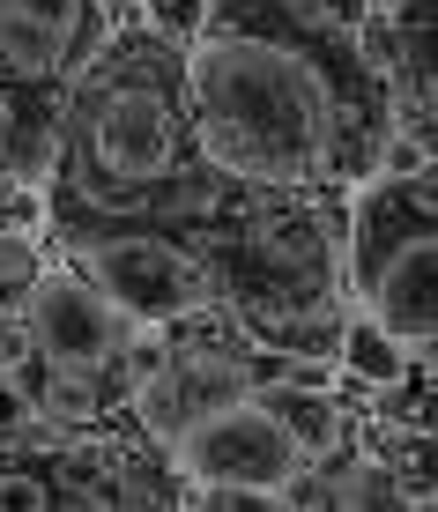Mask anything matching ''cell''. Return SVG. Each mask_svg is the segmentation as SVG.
Returning a JSON list of instances; mask_svg holds the SVG:
<instances>
[{
    "mask_svg": "<svg viewBox=\"0 0 438 512\" xmlns=\"http://www.w3.org/2000/svg\"><path fill=\"white\" fill-rule=\"evenodd\" d=\"M416 512H438V505H416Z\"/></svg>",
    "mask_w": 438,
    "mask_h": 512,
    "instance_id": "obj_24",
    "label": "cell"
},
{
    "mask_svg": "<svg viewBox=\"0 0 438 512\" xmlns=\"http://www.w3.org/2000/svg\"><path fill=\"white\" fill-rule=\"evenodd\" d=\"M349 282H357V312L387 327L409 357L438 349V238H401L387 253L357 260Z\"/></svg>",
    "mask_w": 438,
    "mask_h": 512,
    "instance_id": "obj_8",
    "label": "cell"
},
{
    "mask_svg": "<svg viewBox=\"0 0 438 512\" xmlns=\"http://www.w3.org/2000/svg\"><path fill=\"white\" fill-rule=\"evenodd\" d=\"M364 453L409 490V505H438V438L394 431V423H364Z\"/></svg>",
    "mask_w": 438,
    "mask_h": 512,
    "instance_id": "obj_11",
    "label": "cell"
},
{
    "mask_svg": "<svg viewBox=\"0 0 438 512\" xmlns=\"http://www.w3.org/2000/svg\"><path fill=\"white\" fill-rule=\"evenodd\" d=\"M416 364H431V372H438V349H431V357H416Z\"/></svg>",
    "mask_w": 438,
    "mask_h": 512,
    "instance_id": "obj_22",
    "label": "cell"
},
{
    "mask_svg": "<svg viewBox=\"0 0 438 512\" xmlns=\"http://www.w3.org/2000/svg\"><path fill=\"white\" fill-rule=\"evenodd\" d=\"M15 431H45L38 409H30V394L15 379H0V438H15Z\"/></svg>",
    "mask_w": 438,
    "mask_h": 512,
    "instance_id": "obj_20",
    "label": "cell"
},
{
    "mask_svg": "<svg viewBox=\"0 0 438 512\" xmlns=\"http://www.w3.org/2000/svg\"><path fill=\"white\" fill-rule=\"evenodd\" d=\"M30 320V349L60 372H82V379H112V386H142V372L156 364V327H134L112 297L97 290L90 275H75L67 260H52L38 297L23 305Z\"/></svg>",
    "mask_w": 438,
    "mask_h": 512,
    "instance_id": "obj_5",
    "label": "cell"
},
{
    "mask_svg": "<svg viewBox=\"0 0 438 512\" xmlns=\"http://www.w3.org/2000/svg\"><path fill=\"white\" fill-rule=\"evenodd\" d=\"M30 357H38V349H30V320L23 312H0V379H15Z\"/></svg>",
    "mask_w": 438,
    "mask_h": 512,
    "instance_id": "obj_18",
    "label": "cell"
},
{
    "mask_svg": "<svg viewBox=\"0 0 438 512\" xmlns=\"http://www.w3.org/2000/svg\"><path fill=\"white\" fill-rule=\"evenodd\" d=\"M52 253L75 275H90L134 327H179L201 312H223L216 268L186 223H134V216H45Z\"/></svg>",
    "mask_w": 438,
    "mask_h": 512,
    "instance_id": "obj_4",
    "label": "cell"
},
{
    "mask_svg": "<svg viewBox=\"0 0 438 512\" xmlns=\"http://www.w3.org/2000/svg\"><path fill=\"white\" fill-rule=\"evenodd\" d=\"M112 8H134V0H112Z\"/></svg>",
    "mask_w": 438,
    "mask_h": 512,
    "instance_id": "obj_23",
    "label": "cell"
},
{
    "mask_svg": "<svg viewBox=\"0 0 438 512\" xmlns=\"http://www.w3.org/2000/svg\"><path fill=\"white\" fill-rule=\"evenodd\" d=\"M52 260L60 253H52L45 223H0V312H23Z\"/></svg>",
    "mask_w": 438,
    "mask_h": 512,
    "instance_id": "obj_13",
    "label": "cell"
},
{
    "mask_svg": "<svg viewBox=\"0 0 438 512\" xmlns=\"http://www.w3.org/2000/svg\"><path fill=\"white\" fill-rule=\"evenodd\" d=\"M186 512H290L283 490H201L186 483Z\"/></svg>",
    "mask_w": 438,
    "mask_h": 512,
    "instance_id": "obj_17",
    "label": "cell"
},
{
    "mask_svg": "<svg viewBox=\"0 0 438 512\" xmlns=\"http://www.w3.org/2000/svg\"><path fill=\"white\" fill-rule=\"evenodd\" d=\"M179 223L208 253V268H216L223 312L260 349L335 364L342 327L357 312V282H349V193L216 179V193Z\"/></svg>",
    "mask_w": 438,
    "mask_h": 512,
    "instance_id": "obj_3",
    "label": "cell"
},
{
    "mask_svg": "<svg viewBox=\"0 0 438 512\" xmlns=\"http://www.w3.org/2000/svg\"><path fill=\"white\" fill-rule=\"evenodd\" d=\"M357 38H364V52H372L394 112L401 119L431 112V104H438V0H394V8H372Z\"/></svg>",
    "mask_w": 438,
    "mask_h": 512,
    "instance_id": "obj_10",
    "label": "cell"
},
{
    "mask_svg": "<svg viewBox=\"0 0 438 512\" xmlns=\"http://www.w3.org/2000/svg\"><path fill=\"white\" fill-rule=\"evenodd\" d=\"M186 82L216 179L357 193L394 164L401 112L372 52L305 0H208Z\"/></svg>",
    "mask_w": 438,
    "mask_h": 512,
    "instance_id": "obj_1",
    "label": "cell"
},
{
    "mask_svg": "<svg viewBox=\"0 0 438 512\" xmlns=\"http://www.w3.org/2000/svg\"><path fill=\"white\" fill-rule=\"evenodd\" d=\"M372 423H394V431L438 438V372H431V364H409L387 394H372Z\"/></svg>",
    "mask_w": 438,
    "mask_h": 512,
    "instance_id": "obj_14",
    "label": "cell"
},
{
    "mask_svg": "<svg viewBox=\"0 0 438 512\" xmlns=\"http://www.w3.org/2000/svg\"><path fill=\"white\" fill-rule=\"evenodd\" d=\"M401 156H438V104H431V112H416V119H401L394 164H401Z\"/></svg>",
    "mask_w": 438,
    "mask_h": 512,
    "instance_id": "obj_19",
    "label": "cell"
},
{
    "mask_svg": "<svg viewBox=\"0 0 438 512\" xmlns=\"http://www.w3.org/2000/svg\"><path fill=\"white\" fill-rule=\"evenodd\" d=\"M305 8H312V15H327V23H342V30H364V15H372L364 0H305Z\"/></svg>",
    "mask_w": 438,
    "mask_h": 512,
    "instance_id": "obj_21",
    "label": "cell"
},
{
    "mask_svg": "<svg viewBox=\"0 0 438 512\" xmlns=\"http://www.w3.org/2000/svg\"><path fill=\"white\" fill-rule=\"evenodd\" d=\"M134 15H142L149 30H164V38L194 45L201 23H208V0H134Z\"/></svg>",
    "mask_w": 438,
    "mask_h": 512,
    "instance_id": "obj_16",
    "label": "cell"
},
{
    "mask_svg": "<svg viewBox=\"0 0 438 512\" xmlns=\"http://www.w3.org/2000/svg\"><path fill=\"white\" fill-rule=\"evenodd\" d=\"M335 512H416V505H409V490H401L394 475L379 468L372 453H364V461L342 475V498H335Z\"/></svg>",
    "mask_w": 438,
    "mask_h": 512,
    "instance_id": "obj_15",
    "label": "cell"
},
{
    "mask_svg": "<svg viewBox=\"0 0 438 512\" xmlns=\"http://www.w3.org/2000/svg\"><path fill=\"white\" fill-rule=\"evenodd\" d=\"M171 461H179L186 483L201 490H290L297 468H305V453L283 438V423L253 401H238V409L194 423V431L171 446Z\"/></svg>",
    "mask_w": 438,
    "mask_h": 512,
    "instance_id": "obj_7",
    "label": "cell"
},
{
    "mask_svg": "<svg viewBox=\"0 0 438 512\" xmlns=\"http://www.w3.org/2000/svg\"><path fill=\"white\" fill-rule=\"evenodd\" d=\"M401 238H438V156H401L349 193V268Z\"/></svg>",
    "mask_w": 438,
    "mask_h": 512,
    "instance_id": "obj_9",
    "label": "cell"
},
{
    "mask_svg": "<svg viewBox=\"0 0 438 512\" xmlns=\"http://www.w3.org/2000/svg\"><path fill=\"white\" fill-rule=\"evenodd\" d=\"M179 38L149 30L119 8L97 60L60 97V149H52L45 216H134L179 223L216 193V171L194 134V82Z\"/></svg>",
    "mask_w": 438,
    "mask_h": 512,
    "instance_id": "obj_2",
    "label": "cell"
},
{
    "mask_svg": "<svg viewBox=\"0 0 438 512\" xmlns=\"http://www.w3.org/2000/svg\"><path fill=\"white\" fill-rule=\"evenodd\" d=\"M112 0H0V82L23 97H67V82L112 38Z\"/></svg>",
    "mask_w": 438,
    "mask_h": 512,
    "instance_id": "obj_6",
    "label": "cell"
},
{
    "mask_svg": "<svg viewBox=\"0 0 438 512\" xmlns=\"http://www.w3.org/2000/svg\"><path fill=\"white\" fill-rule=\"evenodd\" d=\"M335 364H342V379L349 386H364V394H387V386L409 372V349L394 342L387 327H372L364 312H349V327H342V349H335Z\"/></svg>",
    "mask_w": 438,
    "mask_h": 512,
    "instance_id": "obj_12",
    "label": "cell"
}]
</instances>
